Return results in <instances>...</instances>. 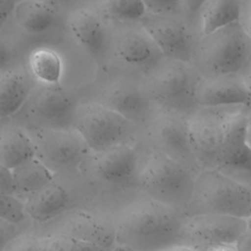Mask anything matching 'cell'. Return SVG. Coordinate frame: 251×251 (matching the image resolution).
<instances>
[{"instance_id": "cell-14", "label": "cell", "mask_w": 251, "mask_h": 251, "mask_svg": "<svg viewBox=\"0 0 251 251\" xmlns=\"http://www.w3.org/2000/svg\"><path fill=\"white\" fill-rule=\"evenodd\" d=\"M247 228L246 219L218 214H200L186 216L183 235L186 245L201 242L235 244Z\"/></svg>"}, {"instance_id": "cell-21", "label": "cell", "mask_w": 251, "mask_h": 251, "mask_svg": "<svg viewBox=\"0 0 251 251\" xmlns=\"http://www.w3.org/2000/svg\"><path fill=\"white\" fill-rule=\"evenodd\" d=\"M69 203L67 190L52 181L26 197L25 212L37 223H47L64 213Z\"/></svg>"}, {"instance_id": "cell-5", "label": "cell", "mask_w": 251, "mask_h": 251, "mask_svg": "<svg viewBox=\"0 0 251 251\" xmlns=\"http://www.w3.org/2000/svg\"><path fill=\"white\" fill-rule=\"evenodd\" d=\"M72 127L85 141L91 152L128 143L134 124L94 100L78 102Z\"/></svg>"}, {"instance_id": "cell-43", "label": "cell", "mask_w": 251, "mask_h": 251, "mask_svg": "<svg viewBox=\"0 0 251 251\" xmlns=\"http://www.w3.org/2000/svg\"><path fill=\"white\" fill-rule=\"evenodd\" d=\"M247 32L251 37V2L249 5V9H248V16H247Z\"/></svg>"}, {"instance_id": "cell-3", "label": "cell", "mask_w": 251, "mask_h": 251, "mask_svg": "<svg viewBox=\"0 0 251 251\" xmlns=\"http://www.w3.org/2000/svg\"><path fill=\"white\" fill-rule=\"evenodd\" d=\"M195 177L183 164L155 150L139 170L137 181L149 197L185 214L192 198Z\"/></svg>"}, {"instance_id": "cell-40", "label": "cell", "mask_w": 251, "mask_h": 251, "mask_svg": "<svg viewBox=\"0 0 251 251\" xmlns=\"http://www.w3.org/2000/svg\"><path fill=\"white\" fill-rule=\"evenodd\" d=\"M245 85L247 87L248 93H249V97H250V104L251 105V61L248 64V66L245 68V70L243 71V75H241Z\"/></svg>"}, {"instance_id": "cell-31", "label": "cell", "mask_w": 251, "mask_h": 251, "mask_svg": "<svg viewBox=\"0 0 251 251\" xmlns=\"http://www.w3.org/2000/svg\"><path fill=\"white\" fill-rule=\"evenodd\" d=\"M147 12L170 16L176 13L181 5V0H142Z\"/></svg>"}, {"instance_id": "cell-16", "label": "cell", "mask_w": 251, "mask_h": 251, "mask_svg": "<svg viewBox=\"0 0 251 251\" xmlns=\"http://www.w3.org/2000/svg\"><path fill=\"white\" fill-rule=\"evenodd\" d=\"M193 101L202 108L249 105L250 97L240 75H226L198 78Z\"/></svg>"}, {"instance_id": "cell-11", "label": "cell", "mask_w": 251, "mask_h": 251, "mask_svg": "<svg viewBox=\"0 0 251 251\" xmlns=\"http://www.w3.org/2000/svg\"><path fill=\"white\" fill-rule=\"evenodd\" d=\"M148 134L163 152L188 168L195 176L201 171L189 144L186 120L169 110L157 112L150 120Z\"/></svg>"}, {"instance_id": "cell-17", "label": "cell", "mask_w": 251, "mask_h": 251, "mask_svg": "<svg viewBox=\"0 0 251 251\" xmlns=\"http://www.w3.org/2000/svg\"><path fill=\"white\" fill-rule=\"evenodd\" d=\"M84 162L96 176L110 183L127 182L137 178L139 172L138 155L128 143L91 152Z\"/></svg>"}, {"instance_id": "cell-41", "label": "cell", "mask_w": 251, "mask_h": 251, "mask_svg": "<svg viewBox=\"0 0 251 251\" xmlns=\"http://www.w3.org/2000/svg\"><path fill=\"white\" fill-rule=\"evenodd\" d=\"M162 251H195L192 247L185 244H178L172 247H169L167 249H164Z\"/></svg>"}, {"instance_id": "cell-37", "label": "cell", "mask_w": 251, "mask_h": 251, "mask_svg": "<svg viewBox=\"0 0 251 251\" xmlns=\"http://www.w3.org/2000/svg\"><path fill=\"white\" fill-rule=\"evenodd\" d=\"M206 1L207 0H181V4L190 16H194L201 12Z\"/></svg>"}, {"instance_id": "cell-8", "label": "cell", "mask_w": 251, "mask_h": 251, "mask_svg": "<svg viewBox=\"0 0 251 251\" xmlns=\"http://www.w3.org/2000/svg\"><path fill=\"white\" fill-rule=\"evenodd\" d=\"M231 113L215 108H202L186 119L190 148L201 170H220L223 138Z\"/></svg>"}, {"instance_id": "cell-2", "label": "cell", "mask_w": 251, "mask_h": 251, "mask_svg": "<svg viewBox=\"0 0 251 251\" xmlns=\"http://www.w3.org/2000/svg\"><path fill=\"white\" fill-rule=\"evenodd\" d=\"M218 214L251 217V187L218 169L201 170L195 177L186 216Z\"/></svg>"}, {"instance_id": "cell-32", "label": "cell", "mask_w": 251, "mask_h": 251, "mask_svg": "<svg viewBox=\"0 0 251 251\" xmlns=\"http://www.w3.org/2000/svg\"><path fill=\"white\" fill-rule=\"evenodd\" d=\"M16 51L11 39L0 30V72L13 68Z\"/></svg>"}, {"instance_id": "cell-33", "label": "cell", "mask_w": 251, "mask_h": 251, "mask_svg": "<svg viewBox=\"0 0 251 251\" xmlns=\"http://www.w3.org/2000/svg\"><path fill=\"white\" fill-rule=\"evenodd\" d=\"M0 192L15 195L13 172L11 169L0 164Z\"/></svg>"}, {"instance_id": "cell-27", "label": "cell", "mask_w": 251, "mask_h": 251, "mask_svg": "<svg viewBox=\"0 0 251 251\" xmlns=\"http://www.w3.org/2000/svg\"><path fill=\"white\" fill-rule=\"evenodd\" d=\"M100 3L106 18L118 25L139 23L147 13L142 0H100Z\"/></svg>"}, {"instance_id": "cell-19", "label": "cell", "mask_w": 251, "mask_h": 251, "mask_svg": "<svg viewBox=\"0 0 251 251\" xmlns=\"http://www.w3.org/2000/svg\"><path fill=\"white\" fill-rule=\"evenodd\" d=\"M246 115L232 112L227 120L220 155V170L251 173V148L246 135Z\"/></svg>"}, {"instance_id": "cell-15", "label": "cell", "mask_w": 251, "mask_h": 251, "mask_svg": "<svg viewBox=\"0 0 251 251\" xmlns=\"http://www.w3.org/2000/svg\"><path fill=\"white\" fill-rule=\"evenodd\" d=\"M154 43L169 60L187 63L192 55V39L186 27L166 15L146 13L139 22Z\"/></svg>"}, {"instance_id": "cell-24", "label": "cell", "mask_w": 251, "mask_h": 251, "mask_svg": "<svg viewBox=\"0 0 251 251\" xmlns=\"http://www.w3.org/2000/svg\"><path fill=\"white\" fill-rule=\"evenodd\" d=\"M26 65L28 74L38 84H60L64 73V63L56 50L46 46L36 47L29 52Z\"/></svg>"}, {"instance_id": "cell-30", "label": "cell", "mask_w": 251, "mask_h": 251, "mask_svg": "<svg viewBox=\"0 0 251 251\" xmlns=\"http://www.w3.org/2000/svg\"><path fill=\"white\" fill-rule=\"evenodd\" d=\"M2 251H39V237L29 233L15 235Z\"/></svg>"}, {"instance_id": "cell-4", "label": "cell", "mask_w": 251, "mask_h": 251, "mask_svg": "<svg viewBox=\"0 0 251 251\" xmlns=\"http://www.w3.org/2000/svg\"><path fill=\"white\" fill-rule=\"evenodd\" d=\"M197 56L211 76L238 75L251 61V37L240 22L230 24L203 35Z\"/></svg>"}, {"instance_id": "cell-1", "label": "cell", "mask_w": 251, "mask_h": 251, "mask_svg": "<svg viewBox=\"0 0 251 251\" xmlns=\"http://www.w3.org/2000/svg\"><path fill=\"white\" fill-rule=\"evenodd\" d=\"M186 215L154 198L136 200L118 215L116 243L131 251H162L185 244Z\"/></svg>"}, {"instance_id": "cell-38", "label": "cell", "mask_w": 251, "mask_h": 251, "mask_svg": "<svg viewBox=\"0 0 251 251\" xmlns=\"http://www.w3.org/2000/svg\"><path fill=\"white\" fill-rule=\"evenodd\" d=\"M73 251H112V249H108L100 245L85 242V241L75 240Z\"/></svg>"}, {"instance_id": "cell-39", "label": "cell", "mask_w": 251, "mask_h": 251, "mask_svg": "<svg viewBox=\"0 0 251 251\" xmlns=\"http://www.w3.org/2000/svg\"><path fill=\"white\" fill-rule=\"evenodd\" d=\"M237 251H251V228H247L235 243Z\"/></svg>"}, {"instance_id": "cell-12", "label": "cell", "mask_w": 251, "mask_h": 251, "mask_svg": "<svg viewBox=\"0 0 251 251\" xmlns=\"http://www.w3.org/2000/svg\"><path fill=\"white\" fill-rule=\"evenodd\" d=\"M149 100L144 84L126 75H114L107 79L100 87L98 98L94 99L134 125L146 115Z\"/></svg>"}, {"instance_id": "cell-29", "label": "cell", "mask_w": 251, "mask_h": 251, "mask_svg": "<svg viewBox=\"0 0 251 251\" xmlns=\"http://www.w3.org/2000/svg\"><path fill=\"white\" fill-rule=\"evenodd\" d=\"M75 239L60 232L39 237V251H73Z\"/></svg>"}, {"instance_id": "cell-9", "label": "cell", "mask_w": 251, "mask_h": 251, "mask_svg": "<svg viewBox=\"0 0 251 251\" xmlns=\"http://www.w3.org/2000/svg\"><path fill=\"white\" fill-rule=\"evenodd\" d=\"M110 52L123 66L147 74L165 58L139 23L120 25L112 31Z\"/></svg>"}, {"instance_id": "cell-26", "label": "cell", "mask_w": 251, "mask_h": 251, "mask_svg": "<svg viewBox=\"0 0 251 251\" xmlns=\"http://www.w3.org/2000/svg\"><path fill=\"white\" fill-rule=\"evenodd\" d=\"M241 7V0H207L200 12L202 34L239 22Z\"/></svg>"}, {"instance_id": "cell-22", "label": "cell", "mask_w": 251, "mask_h": 251, "mask_svg": "<svg viewBox=\"0 0 251 251\" xmlns=\"http://www.w3.org/2000/svg\"><path fill=\"white\" fill-rule=\"evenodd\" d=\"M13 18L24 32L30 35H40L48 32L56 25L58 13L52 2L21 0L15 7Z\"/></svg>"}, {"instance_id": "cell-20", "label": "cell", "mask_w": 251, "mask_h": 251, "mask_svg": "<svg viewBox=\"0 0 251 251\" xmlns=\"http://www.w3.org/2000/svg\"><path fill=\"white\" fill-rule=\"evenodd\" d=\"M36 86L28 72L13 67L0 72V119L18 114Z\"/></svg>"}, {"instance_id": "cell-18", "label": "cell", "mask_w": 251, "mask_h": 251, "mask_svg": "<svg viewBox=\"0 0 251 251\" xmlns=\"http://www.w3.org/2000/svg\"><path fill=\"white\" fill-rule=\"evenodd\" d=\"M54 232H60L75 240L97 244L112 250L116 243L114 223L88 211H75L67 214L59 221Z\"/></svg>"}, {"instance_id": "cell-42", "label": "cell", "mask_w": 251, "mask_h": 251, "mask_svg": "<svg viewBox=\"0 0 251 251\" xmlns=\"http://www.w3.org/2000/svg\"><path fill=\"white\" fill-rule=\"evenodd\" d=\"M246 135H247V141L251 148V113L249 115H246Z\"/></svg>"}, {"instance_id": "cell-35", "label": "cell", "mask_w": 251, "mask_h": 251, "mask_svg": "<svg viewBox=\"0 0 251 251\" xmlns=\"http://www.w3.org/2000/svg\"><path fill=\"white\" fill-rule=\"evenodd\" d=\"M19 1L21 0H0V28L10 16H13V12Z\"/></svg>"}, {"instance_id": "cell-34", "label": "cell", "mask_w": 251, "mask_h": 251, "mask_svg": "<svg viewBox=\"0 0 251 251\" xmlns=\"http://www.w3.org/2000/svg\"><path fill=\"white\" fill-rule=\"evenodd\" d=\"M195 251H237L235 244L225 243H193L189 245Z\"/></svg>"}, {"instance_id": "cell-10", "label": "cell", "mask_w": 251, "mask_h": 251, "mask_svg": "<svg viewBox=\"0 0 251 251\" xmlns=\"http://www.w3.org/2000/svg\"><path fill=\"white\" fill-rule=\"evenodd\" d=\"M186 63L169 60L163 61L148 73L144 83L150 99L169 107L184 104L193 100V91L198 79L193 77Z\"/></svg>"}, {"instance_id": "cell-45", "label": "cell", "mask_w": 251, "mask_h": 251, "mask_svg": "<svg viewBox=\"0 0 251 251\" xmlns=\"http://www.w3.org/2000/svg\"><path fill=\"white\" fill-rule=\"evenodd\" d=\"M41 1H46V2H52V3H54V2L57 1V0H41Z\"/></svg>"}, {"instance_id": "cell-7", "label": "cell", "mask_w": 251, "mask_h": 251, "mask_svg": "<svg viewBox=\"0 0 251 251\" xmlns=\"http://www.w3.org/2000/svg\"><path fill=\"white\" fill-rule=\"evenodd\" d=\"M78 102L60 84H37L19 112L30 126L70 128Z\"/></svg>"}, {"instance_id": "cell-44", "label": "cell", "mask_w": 251, "mask_h": 251, "mask_svg": "<svg viewBox=\"0 0 251 251\" xmlns=\"http://www.w3.org/2000/svg\"><path fill=\"white\" fill-rule=\"evenodd\" d=\"M247 223H248V227L251 228V217L249 219H247Z\"/></svg>"}, {"instance_id": "cell-36", "label": "cell", "mask_w": 251, "mask_h": 251, "mask_svg": "<svg viewBox=\"0 0 251 251\" xmlns=\"http://www.w3.org/2000/svg\"><path fill=\"white\" fill-rule=\"evenodd\" d=\"M12 226V224L0 220V251H2L5 245L15 236Z\"/></svg>"}, {"instance_id": "cell-23", "label": "cell", "mask_w": 251, "mask_h": 251, "mask_svg": "<svg viewBox=\"0 0 251 251\" xmlns=\"http://www.w3.org/2000/svg\"><path fill=\"white\" fill-rule=\"evenodd\" d=\"M35 157L33 141L27 131L15 125L0 126V164L13 170Z\"/></svg>"}, {"instance_id": "cell-25", "label": "cell", "mask_w": 251, "mask_h": 251, "mask_svg": "<svg viewBox=\"0 0 251 251\" xmlns=\"http://www.w3.org/2000/svg\"><path fill=\"white\" fill-rule=\"evenodd\" d=\"M15 195H25L49 184L54 179V172L36 156L12 170Z\"/></svg>"}, {"instance_id": "cell-28", "label": "cell", "mask_w": 251, "mask_h": 251, "mask_svg": "<svg viewBox=\"0 0 251 251\" xmlns=\"http://www.w3.org/2000/svg\"><path fill=\"white\" fill-rule=\"evenodd\" d=\"M25 218V205L19 198L16 195L0 192V220L16 225Z\"/></svg>"}, {"instance_id": "cell-6", "label": "cell", "mask_w": 251, "mask_h": 251, "mask_svg": "<svg viewBox=\"0 0 251 251\" xmlns=\"http://www.w3.org/2000/svg\"><path fill=\"white\" fill-rule=\"evenodd\" d=\"M35 148V156L50 170H71L81 165L91 153L85 141L73 127L27 129Z\"/></svg>"}, {"instance_id": "cell-13", "label": "cell", "mask_w": 251, "mask_h": 251, "mask_svg": "<svg viewBox=\"0 0 251 251\" xmlns=\"http://www.w3.org/2000/svg\"><path fill=\"white\" fill-rule=\"evenodd\" d=\"M75 41L97 63H102L111 50L112 31L104 17L90 7L73 10L67 20Z\"/></svg>"}]
</instances>
